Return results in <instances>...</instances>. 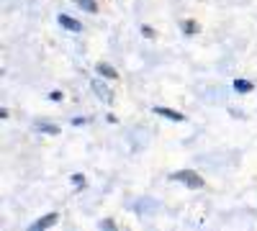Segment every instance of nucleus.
Returning <instances> with one entry per match:
<instances>
[{"label":"nucleus","instance_id":"f257e3e1","mask_svg":"<svg viewBox=\"0 0 257 231\" xmlns=\"http://www.w3.org/2000/svg\"><path fill=\"white\" fill-rule=\"evenodd\" d=\"M90 88H93V95H98L103 103H111L113 100V90L108 88V82H105L103 77H93Z\"/></svg>","mask_w":257,"mask_h":231},{"label":"nucleus","instance_id":"f03ea898","mask_svg":"<svg viewBox=\"0 0 257 231\" xmlns=\"http://www.w3.org/2000/svg\"><path fill=\"white\" fill-rule=\"evenodd\" d=\"M170 180H178V182H185L188 187H193V190H196V187H203V180L193 172V170H180V172H173L170 175Z\"/></svg>","mask_w":257,"mask_h":231},{"label":"nucleus","instance_id":"7ed1b4c3","mask_svg":"<svg viewBox=\"0 0 257 231\" xmlns=\"http://www.w3.org/2000/svg\"><path fill=\"white\" fill-rule=\"evenodd\" d=\"M57 24H59L64 31H72V34H80V31H82V24H80L77 18L67 16V13H59V16H57Z\"/></svg>","mask_w":257,"mask_h":231},{"label":"nucleus","instance_id":"20e7f679","mask_svg":"<svg viewBox=\"0 0 257 231\" xmlns=\"http://www.w3.org/2000/svg\"><path fill=\"white\" fill-rule=\"evenodd\" d=\"M59 221V213L57 211H52V213H44V216H41L34 226H31V231H44V228H52L54 223Z\"/></svg>","mask_w":257,"mask_h":231},{"label":"nucleus","instance_id":"39448f33","mask_svg":"<svg viewBox=\"0 0 257 231\" xmlns=\"http://www.w3.org/2000/svg\"><path fill=\"white\" fill-rule=\"evenodd\" d=\"M157 116H162V118H167V121H175V123H180V121H185V116L183 113H178V111H170V108H162V106H155L152 108Z\"/></svg>","mask_w":257,"mask_h":231},{"label":"nucleus","instance_id":"423d86ee","mask_svg":"<svg viewBox=\"0 0 257 231\" xmlns=\"http://www.w3.org/2000/svg\"><path fill=\"white\" fill-rule=\"evenodd\" d=\"M95 70H98V75H100V77H105V80H116V77H118V72L108 65V62H98Z\"/></svg>","mask_w":257,"mask_h":231},{"label":"nucleus","instance_id":"0eeeda50","mask_svg":"<svg viewBox=\"0 0 257 231\" xmlns=\"http://www.w3.org/2000/svg\"><path fill=\"white\" fill-rule=\"evenodd\" d=\"M36 129H39L41 134H52V136H57V134L62 131L54 121H36Z\"/></svg>","mask_w":257,"mask_h":231},{"label":"nucleus","instance_id":"6e6552de","mask_svg":"<svg viewBox=\"0 0 257 231\" xmlns=\"http://www.w3.org/2000/svg\"><path fill=\"white\" fill-rule=\"evenodd\" d=\"M252 88H254V85H252L249 80H242V77H237V80H234V90H237V93H242V95H244V93H252Z\"/></svg>","mask_w":257,"mask_h":231},{"label":"nucleus","instance_id":"1a4fd4ad","mask_svg":"<svg viewBox=\"0 0 257 231\" xmlns=\"http://www.w3.org/2000/svg\"><path fill=\"white\" fill-rule=\"evenodd\" d=\"M72 3H75L77 8H82L85 13H95V11H98V6H95V0H72Z\"/></svg>","mask_w":257,"mask_h":231},{"label":"nucleus","instance_id":"9d476101","mask_svg":"<svg viewBox=\"0 0 257 231\" xmlns=\"http://www.w3.org/2000/svg\"><path fill=\"white\" fill-rule=\"evenodd\" d=\"M137 208H144L142 213H152L155 208H157V200H149V198H144V200H139V203H137Z\"/></svg>","mask_w":257,"mask_h":231},{"label":"nucleus","instance_id":"9b49d317","mask_svg":"<svg viewBox=\"0 0 257 231\" xmlns=\"http://www.w3.org/2000/svg\"><path fill=\"white\" fill-rule=\"evenodd\" d=\"M196 31H198V24H196V21H183V34H185V36L196 34Z\"/></svg>","mask_w":257,"mask_h":231},{"label":"nucleus","instance_id":"f8f14e48","mask_svg":"<svg viewBox=\"0 0 257 231\" xmlns=\"http://www.w3.org/2000/svg\"><path fill=\"white\" fill-rule=\"evenodd\" d=\"M100 228H103V231H116L113 218H103V221H100Z\"/></svg>","mask_w":257,"mask_h":231},{"label":"nucleus","instance_id":"ddd939ff","mask_svg":"<svg viewBox=\"0 0 257 231\" xmlns=\"http://www.w3.org/2000/svg\"><path fill=\"white\" fill-rule=\"evenodd\" d=\"M72 182H75V185L80 187V190L85 187V177H82V175H72Z\"/></svg>","mask_w":257,"mask_h":231},{"label":"nucleus","instance_id":"4468645a","mask_svg":"<svg viewBox=\"0 0 257 231\" xmlns=\"http://www.w3.org/2000/svg\"><path fill=\"white\" fill-rule=\"evenodd\" d=\"M142 36H144V39H152V36H155L152 26H142Z\"/></svg>","mask_w":257,"mask_h":231},{"label":"nucleus","instance_id":"2eb2a0df","mask_svg":"<svg viewBox=\"0 0 257 231\" xmlns=\"http://www.w3.org/2000/svg\"><path fill=\"white\" fill-rule=\"evenodd\" d=\"M49 98H52V100H62V93H59V90H54V93H49Z\"/></svg>","mask_w":257,"mask_h":231},{"label":"nucleus","instance_id":"dca6fc26","mask_svg":"<svg viewBox=\"0 0 257 231\" xmlns=\"http://www.w3.org/2000/svg\"><path fill=\"white\" fill-rule=\"evenodd\" d=\"M85 121H88V118H72V126H82Z\"/></svg>","mask_w":257,"mask_h":231}]
</instances>
